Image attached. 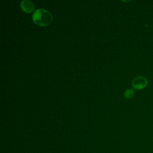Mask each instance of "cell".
Returning a JSON list of instances; mask_svg holds the SVG:
<instances>
[{
  "label": "cell",
  "instance_id": "obj_4",
  "mask_svg": "<svg viewBox=\"0 0 153 153\" xmlns=\"http://www.w3.org/2000/svg\"><path fill=\"white\" fill-rule=\"evenodd\" d=\"M134 94V92L133 88H128L125 90L124 93V96L126 99H131L133 97Z\"/></svg>",
  "mask_w": 153,
  "mask_h": 153
},
{
  "label": "cell",
  "instance_id": "obj_2",
  "mask_svg": "<svg viewBox=\"0 0 153 153\" xmlns=\"http://www.w3.org/2000/svg\"><path fill=\"white\" fill-rule=\"evenodd\" d=\"M133 88L137 90H142L145 88L148 84L147 79L142 76H139L134 78L131 82Z\"/></svg>",
  "mask_w": 153,
  "mask_h": 153
},
{
  "label": "cell",
  "instance_id": "obj_3",
  "mask_svg": "<svg viewBox=\"0 0 153 153\" xmlns=\"http://www.w3.org/2000/svg\"><path fill=\"white\" fill-rule=\"evenodd\" d=\"M20 7L22 10L26 13H30L34 9V4L30 0H23L20 2Z\"/></svg>",
  "mask_w": 153,
  "mask_h": 153
},
{
  "label": "cell",
  "instance_id": "obj_1",
  "mask_svg": "<svg viewBox=\"0 0 153 153\" xmlns=\"http://www.w3.org/2000/svg\"><path fill=\"white\" fill-rule=\"evenodd\" d=\"M32 20L36 25L45 26L51 23L53 20V15L46 9L38 8L34 11Z\"/></svg>",
  "mask_w": 153,
  "mask_h": 153
}]
</instances>
